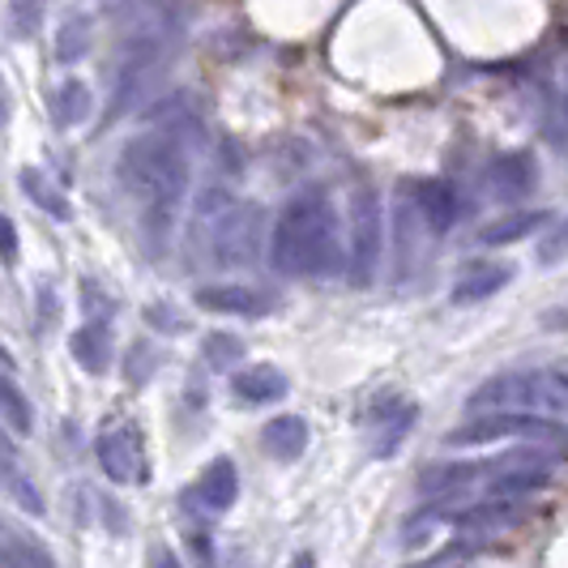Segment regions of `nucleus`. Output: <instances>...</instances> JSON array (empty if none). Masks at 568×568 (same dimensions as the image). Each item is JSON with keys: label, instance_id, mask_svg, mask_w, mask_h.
<instances>
[{"label": "nucleus", "instance_id": "f257e3e1", "mask_svg": "<svg viewBox=\"0 0 568 568\" xmlns=\"http://www.w3.org/2000/svg\"><path fill=\"white\" fill-rule=\"evenodd\" d=\"M189 138H197V120L150 129L142 138L124 142L115 159V180L129 197L142 205V231L150 248L159 253L180 214V201L189 193Z\"/></svg>", "mask_w": 568, "mask_h": 568}, {"label": "nucleus", "instance_id": "f03ea898", "mask_svg": "<svg viewBox=\"0 0 568 568\" xmlns=\"http://www.w3.org/2000/svg\"><path fill=\"white\" fill-rule=\"evenodd\" d=\"M270 265L286 278H334L342 270L338 214L321 189L286 201L270 231Z\"/></svg>", "mask_w": 568, "mask_h": 568}, {"label": "nucleus", "instance_id": "7ed1b4c3", "mask_svg": "<svg viewBox=\"0 0 568 568\" xmlns=\"http://www.w3.org/2000/svg\"><path fill=\"white\" fill-rule=\"evenodd\" d=\"M261 248H265V210L253 201H235L210 227V261L223 265V270L256 265Z\"/></svg>", "mask_w": 568, "mask_h": 568}, {"label": "nucleus", "instance_id": "20e7f679", "mask_svg": "<svg viewBox=\"0 0 568 568\" xmlns=\"http://www.w3.org/2000/svg\"><path fill=\"white\" fill-rule=\"evenodd\" d=\"M565 440V427L556 419H542L530 410H484L475 419H466L445 436L449 449H466V445H496V440Z\"/></svg>", "mask_w": 568, "mask_h": 568}, {"label": "nucleus", "instance_id": "39448f33", "mask_svg": "<svg viewBox=\"0 0 568 568\" xmlns=\"http://www.w3.org/2000/svg\"><path fill=\"white\" fill-rule=\"evenodd\" d=\"M385 253V210L376 189H355L351 197V256H346V278L351 286H372Z\"/></svg>", "mask_w": 568, "mask_h": 568}, {"label": "nucleus", "instance_id": "423d86ee", "mask_svg": "<svg viewBox=\"0 0 568 568\" xmlns=\"http://www.w3.org/2000/svg\"><path fill=\"white\" fill-rule=\"evenodd\" d=\"M419 406L410 398H402L398 389H381L368 406V449L372 457H394L406 445V436L415 432Z\"/></svg>", "mask_w": 568, "mask_h": 568}, {"label": "nucleus", "instance_id": "0eeeda50", "mask_svg": "<svg viewBox=\"0 0 568 568\" xmlns=\"http://www.w3.org/2000/svg\"><path fill=\"white\" fill-rule=\"evenodd\" d=\"M94 457L103 466V475L112 484H142L145 479V454L142 436L133 424H112L99 440H94Z\"/></svg>", "mask_w": 568, "mask_h": 568}, {"label": "nucleus", "instance_id": "6e6552de", "mask_svg": "<svg viewBox=\"0 0 568 568\" xmlns=\"http://www.w3.org/2000/svg\"><path fill=\"white\" fill-rule=\"evenodd\" d=\"M193 304H197L201 313L244 316V321L270 316L278 308V300L270 291H256V286H244V283H205L193 291Z\"/></svg>", "mask_w": 568, "mask_h": 568}, {"label": "nucleus", "instance_id": "1a4fd4ad", "mask_svg": "<svg viewBox=\"0 0 568 568\" xmlns=\"http://www.w3.org/2000/svg\"><path fill=\"white\" fill-rule=\"evenodd\" d=\"M410 201H415V210H419V219H424V227L432 235L454 231V223L462 219V197H457V189L449 180H415Z\"/></svg>", "mask_w": 568, "mask_h": 568}, {"label": "nucleus", "instance_id": "9d476101", "mask_svg": "<svg viewBox=\"0 0 568 568\" xmlns=\"http://www.w3.org/2000/svg\"><path fill=\"white\" fill-rule=\"evenodd\" d=\"M189 500L201 505L205 513H227L240 500V470H235V462L231 457H214L201 470L197 484L189 487Z\"/></svg>", "mask_w": 568, "mask_h": 568}, {"label": "nucleus", "instance_id": "9b49d317", "mask_svg": "<svg viewBox=\"0 0 568 568\" xmlns=\"http://www.w3.org/2000/svg\"><path fill=\"white\" fill-rule=\"evenodd\" d=\"M487 184H491V193H496L500 201H521L526 193H535L539 168H535V159H530L526 150H509V154L491 159Z\"/></svg>", "mask_w": 568, "mask_h": 568}, {"label": "nucleus", "instance_id": "f8f14e48", "mask_svg": "<svg viewBox=\"0 0 568 568\" xmlns=\"http://www.w3.org/2000/svg\"><path fill=\"white\" fill-rule=\"evenodd\" d=\"M231 394L244 406H265V402H283L291 394V381L274 364H253V368H240L231 376Z\"/></svg>", "mask_w": 568, "mask_h": 568}, {"label": "nucleus", "instance_id": "ddd939ff", "mask_svg": "<svg viewBox=\"0 0 568 568\" xmlns=\"http://www.w3.org/2000/svg\"><path fill=\"white\" fill-rule=\"evenodd\" d=\"M509 283L513 265H505V261H475V265L462 270V278L454 283V304H484Z\"/></svg>", "mask_w": 568, "mask_h": 568}, {"label": "nucleus", "instance_id": "4468645a", "mask_svg": "<svg viewBox=\"0 0 568 568\" xmlns=\"http://www.w3.org/2000/svg\"><path fill=\"white\" fill-rule=\"evenodd\" d=\"M69 351L82 364V372L103 376V372L112 368V325L108 321H85V325H78L69 334Z\"/></svg>", "mask_w": 568, "mask_h": 568}, {"label": "nucleus", "instance_id": "2eb2a0df", "mask_svg": "<svg viewBox=\"0 0 568 568\" xmlns=\"http://www.w3.org/2000/svg\"><path fill=\"white\" fill-rule=\"evenodd\" d=\"M542 227H551V214H547V210H509L505 219H496V223H487V227L479 231V244H484V248H509V244L530 240V235Z\"/></svg>", "mask_w": 568, "mask_h": 568}, {"label": "nucleus", "instance_id": "dca6fc26", "mask_svg": "<svg viewBox=\"0 0 568 568\" xmlns=\"http://www.w3.org/2000/svg\"><path fill=\"white\" fill-rule=\"evenodd\" d=\"M479 475H487V462H432L419 470V491L424 496H440V500H449L457 496L462 487H470Z\"/></svg>", "mask_w": 568, "mask_h": 568}, {"label": "nucleus", "instance_id": "f3484780", "mask_svg": "<svg viewBox=\"0 0 568 568\" xmlns=\"http://www.w3.org/2000/svg\"><path fill=\"white\" fill-rule=\"evenodd\" d=\"M308 440H313V432H308L304 415H278V419H270V424L261 427L265 454L278 457V462H295V457L308 449Z\"/></svg>", "mask_w": 568, "mask_h": 568}, {"label": "nucleus", "instance_id": "a211bd4d", "mask_svg": "<svg viewBox=\"0 0 568 568\" xmlns=\"http://www.w3.org/2000/svg\"><path fill=\"white\" fill-rule=\"evenodd\" d=\"M526 521V509H517V500H500V496H484L479 505L454 513V526L462 530H513Z\"/></svg>", "mask_w": 568, "mask_h": 568}, {"label": "nucleus", "instance_id": "6ab92c4d", "mask_svg": "<svg viewBox=\"0 0 568 568\" xmlns=\"http://www.w3.org/2000/svg\"><path fill=\"white\" fill-rule=\"evenodd\" d=\"M526 398H542V389L530 381V376H496V381H487L479 385L475 394H470V410H509V402H526Z\"/></svg>", "mask_w": 568, "mask_h": 568}, {"label": "nucleus", "instance_id": "aec40b11", "mask_svg": "<svg viewBox=\"0 0 568 568\" xmlns=\"http://www.w3.org/2000/svg\"><path fill=\"white\" fill-rule=\"evenodd\" d=\"M22 193H27V197L34 201L43 214H48V219H57V223H69V219H73V205H69V197H64V193H60L57 184H52V180H48L39 168L22 171Z\"/></svg>", "mask_w": 568, "mask_h": 568}, {"label": "nucleus", "instance_id": "412c9836", "mask_svg": "<svg viewBox=\"0 0 568 568\" xmlns=\"http://www.w3.org/2000/svg\"><path fill=\"white\" fill-rule=\"evenodd\" d=\"M90 112H94L90 85H85L82 78H64L57 90V124L60 129H73V124L90 120Z\"/></svg>", "mask_w": 568, "mask_h": 568}, {"label": "nucleus", "instance_id": "4be33fe9", "mask_svg": "<svg viewBox=\"0 0 568 568\" xmlns=\"http://www.w3.org/2000/svg\"><path fill=\"white\" fill-rule=\"evenodd\" d=\"M85 52H90V18H82V13H69V18L60 22V30H57V60L64 64V69H73Z\"/></svg>", "mask_w": 568, "mask_h": 568}, {"label": "nucleus", "instance_id": "5701e85b", "mask_svg": "<svg viewBox=\"0 0 568 568\" xmlns=\"http://www.w3.org/2000/svg\"><path fill=\"white\" fill-rule=\"evenodd\" d=\"M4 568H60L57 556L43 542L27 539V535H4Z\"/></svg>", "mask_w": 568, "mask_h": 568}, {"label": "nucleus", "instance_id": "b1692460", "mask_svg": "<svg viewBox=\"0 0 568 568\" xmlns=\"http://www.w3.org/2000/svg\"><path fill=\"white\" fill-rule=\"evenodd\" d=\"M244 338H235V334H223V329H214V334H205L201 338V359L210 364V368H219V372H227L235 368L240 359H244Z\"/></svg>", "mask_w": 568, "mask_h": 568}, {"label": "nucleus", "instance_id": "393cba45", "mask_svg": "<svg viewBox=\"0 0 568 568\" xmlns=\"http://www.w3.org/2000/svg\"><path fill=\"white\" fill-rule=\"evenodd\" d=\"M4 484H9V496L18 500V509H27L30 517H43V513H48L39 487L18 475V462H13V445H9V440H4Z\"/></svg>", "mask_w": 568, "mask_h": 568}, {"label": "nucleus", "instance_id": "a878e982", "mask_svg": "<svg viewBox=\"0 0 568 568\" xmlns=\"http://www.w3.org/2000/svg\"><path fill=\"white\" fill-rule=\"evenodd\" d=\"M0 406H4V427L13 436H30L34 432V410H30V402L22 398V389L13 385L9 372H4V385H0Z\"/></svg>", "mask_w": 568, "mask_h": 568}, {"label": "nucleus", "instance_id": "bb28decb", "mask_svg": "<svg viewBox=\"0 0 568 568\" xmlns=\"http://www.w3.org/2000/svg\"><path fill=\"white\" fill-rule=\"evenodd\" d=\"M568 256V219L551 223L539 240V265H560Z\"/></svg>", "mask_w": 568, "mask_h": 568}, {"label": "nucleus", "instance_id": "cd10ccee", "mask_svg": "<svg viewBox=\"0 0 568 568\" xmlns=\"http://www.w3.org/2000/svg\"><path fill=\"white\" fill-rule=\"evenodd\" d=\"M82 308H85V321H112L115 300L103 286H94V278H82Z\"/></svg>", "mask_w": 568, "mask_h": 568}, {"label": "nucleus", "instance_id": "c85d7f7f", "mask_svg": "<svg viewBox=\"0 0 568 568\" xmlns=\"http://www.w3.org/2000/svg\"><path fill=\"white\" fill-rule=\"evenodd\" d=\"M154 368H159L154 346L150 342H133V351H129V385H145Z\"/></svg>", "mask_w": 568, "mask_h": 568}, {"label": "nucleus", "instance_id": "c756f323", "mask_svg": "<svg viewBox=\"0 0 568 568\" xmlns=\"http://www.w3.org/2000/svg\"><path fill=\"white\" fill-rule=\"evenodd\" d=\"M39 0H13V30L18 34H34L39 30Z\"/></svg>", "mask_w": 568, "mask_h": 568}, {"label": "nucleus", "instance_id": "7c9ffc66", "mask_svg": "<svg viewBox=\"0 0 568 568\" xmlns=\"http://www.w3.org/2000/svg\"><path fill=\"white\" fill-rule=\"evenodd\" d=\"M145 321H150L154 329H163V334H184L180 313H175V308H163V304H150V308H145Z\"/></svg>", "mask_w": 568, "mask_h": 568}, {"label": "nucleus", "instance_id": "2f4dec72", "mask_svg": "<svg viewBox=\"0 0 568 568\" xmlns=\"http://www.w3.org/2000/svg\"><path fill=\"white\" fill-rule=\"evenodd\" d=\"M539 325L547 329V334H568V304H560V308H547V313L539 316Z\"/></svg>", "mask_w": 568, "mask_h": 568}, {"label": "nucleus", "instance_id": "473e14b6", "mask_svg": "<svg viewBox=\"0 0 568 568\" xmlns=\"http://www.w3.org/2000/svg\"><path fill=\"white\" fill-rule=\"evenodd\" d=\"M0 240H4V265H13L18 261V227H13V219H0Z\"/></svg>", "mask_w": 568, "mask_h": 568}, {"label": "nucleus", "instance_id": "72a5a7b5", "mask_svg": "<svg viewBox=\"0 0 568 568\" xmlns=\"http://www.w3.org/2000/svg\"><path fill=\"white\" fill-rule=\"evenodd\" d=\"M150 560H154V568H180L175 551H168V547H154V551H150Z\"/></svg>", "mask_w": 568, "mask_h": 568}, {"label": "nucleus", "instance_id": "f704fd0d", "mask_svg": "<svg viewBox=\"0 0 568 568\" xmlns=\"http://www.w3.org/2000/svg\"><path fill=\"white\" fill-rule=\"evenodd\" d=\"M286 568H316L313 551H295V556H291V565H286Z\"/></svg>", "mask_w": 568, "mask_h": 568}, {"label": "nucleus", "instance_id": "c9c22d12", "mask_svg": "<svg viewBox=\"0 0 568 568\" xmlns=\"http://www.w3.org/2000/svg\"><path fill=\"white\" fill-rule=\"evenodd\" d=\"M556 385H560V389H568V372H556Z\"/></svg>", "mask_w": 568, "mask_h": 568}, {"label": "nucleus", "instance_id": "e433bc0d", "mask_svg": "<svg viewBox=\"0 0 568 568\" xmlns=\"http://www.w3.org/2000/svg\"><path fill=\"white\" fill-rule=\"evenodd\" d=\"M445 568H454V565H445Z\"/></svg>", "mask_w": 568, "mask_h": 568}, {"label": "nucleus", "instance_id": "4c0bfd02", "mask_svg": "<svg viewBox=\"0 0 568 568\" xmlns=\"http://www.w3.org/2000/svg\"><path fill=\"white\" fill-rule=\"evenodd\" d=\"M565 115H568V108H565Z\"/></svg>", "mask_w": 568, "mask_h": 568}]
</instances>
